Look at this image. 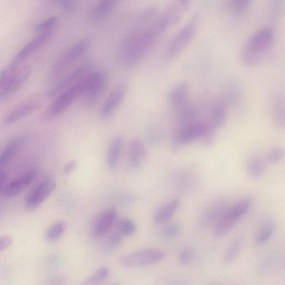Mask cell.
<instances>
[{
  "instance_id": "cell-23",
  "label": "cell",
  "mask_w": 285,
  "mask_h": 285,
  "mask_svg": "<svg viewBox=\"0 0 285 285\" xmlns=\"http://www.w3.org/2000/svg\"><path fill=\"white\" fill-rule=\"evenodd\" d=\"M265 161L260 155H254L251 157L246 166L248 176L253 180L260 179L265 171Z\"/></svg>"
},
{
  "instance_id": "cell-46",
  "label": "cell",
  "mask_w": 285,
  "mask_h": 285,
  "mask_svg": "<svg viewBox=\"0 0 285 285\" xmlns=\"http://www.w3.org/2000/svg\"><path fill=\"white\" fill-rule=\"evenodd\" d=\"M112 285H118V284H112Z\"/></svg>"
},
{
  "instance_id": "cell-21",
  "label": "cell",
  "mask_w": 285,
  "mask_h": 285,
  "mask_svg": "<svg viewBox=\"0 0 285 285\" xmlns=\"http://www.w3.org/2000/svg\"><path fill=\"white\" fill-rule=\"evenodd\" d=\"M227 119V111L222 103H216L210 112L209 125L217 131L225 125Z\"/></svg>"
},
{
  "instance_id": "cell-34",
  "label": "cell",
  "mask_w": 285,
  "mask_h": 285,
  "mask_svg": "<svg viewBox=\"0 0 285 285\" xmlns=\"http://www.w3.org/2000/svg\"><path fill=\"white\" fill-rule=\"evenodd\" d=\"M118 230L123 236H131L135 234L137 228L133 220L126 218L119 221Z\"/></svg>"
},
{
  "instance_id": "cell-29",
  "label": "cell",
  "mask_w": 285,
  "mask_h": 285,
  "mask_svg": "<svg viewBox=\"0 0 285 285\" xmlns=\"http://www.w3.org/2000/svg\"><path fill=\"white\" fill-rule=\"evenodd\" d=\"M251 3L250 0H229L225 2V6L231 14L238 16L249 10Z\"/></svg>"
},
{
  "instance_id": "cell-25",
  "label": "cell",
  "mask_w": 285,
  "mask_h": 285,
  "mask_svg": "<svg viewBox=\"0 0 285 285\" xmlns=\"http://www.w3.org/2000/svg\"><path fill=\"white\" fill-rule=\"evenodd\" d=\"M146 149L141 141L134 140L129 146V157L134 168H139L146 157Z\"/></svg>"
},
{
  "instance_id": "cell-43",
  "label": "cell",
  "mask_w": 285,
  "mask_h": 285,
  "mask_svg": "<svg viewBox=\"0 0 285 285\" xmlns=\"http://www.w3.org/2000/svg\"><path fill=\"white\" fill-rule=\"evenodd\" d=\"M61 8L66 11H70L73 8V4L68 0H63L59 2Z\"/></svg>"
},
{
  "instance_id": "cell-36",
  "label": "cell",
  "mask_w": 285,
  "mask_h": 285,
  "mask_svg": "<svg viewBox=\"0 0 285 285\" xmlns=\"http://www.w3.org/2000/svg\"><path fill=\"white\" fill-rule=\"evenodd\" d=\"M268 160L271 164L276 165L283 159L284 151L281 147L271 148L268 153Z\"/></svg>"
},
{
  "instance_id": "cell-4",
  "label": "cell",
  "mask_w": 285,
  "mask_h": 285,
  "mask_svg": "<svg viewBox=\"0 0 285 285\" xmlns=\"http://www.w3.org/2000/svg\"><path fill=\"white\" fill-rule=\"evenodd\" d=\"M22 64L11 62L8 67L0 71V101L16 93L30 74V65Z\"/></svg>"
},
{
  "instance_id": "cell-39",
  "label": "cell",
  "mask_w": 285,
  "mask_h": 285,
  "mask_svg": "<svg viewBox=\"0 0 285 285\" xmlns=\"http://www.w3.org/2000/svg\"><path fill=\"white\" fill-rule=\"evenodd\" d=\"M179 228L176 223H171L165 227L161 234L164 237L168 239L176 237L179 234Z\"/></svg>"
},
{
  "instance_id": "cell-45",
  "label": "cell",
  "mask_w": 285,
  "mask_h": 285,
  "mask_svg": "<svg viewBox=\"0 0 285 285\" xmlns=\"http://www.w3.org/2000/svg\"><path fill=\"white\" fill-rule=\"evenodd\" d=\"M89 285H100V284H89Z\"/></svg>"
},
{
  "instance_id": "cell-27",
  "label": "cell",
  "mask_w": 285,
  "mask_h": 285,
  "mask_svg": "<svg viewBox=\"0 0 285 285\" xmlns=\"http://www.w3.org/2000/svg\"><path fill=\"white\" fill-rule=\"evenodd\" d=\"M119 2L116 1H102L95 5L92 13V18L95 21H99L106 18L112 13Z\"/></svg>"
},
{
  "instance_id": "cell-14",
  "label": "cell",
  "mask_w": 285,
  "mask_h": 285,
  "mask_svg": "<svg viewBox=\"0 0 285 285\" xmlns=\"http://www.w3.org/2000/svg\"><path fill=\"white\" fill-rule=\"evenodd\" d=\"M38 173V170L34 168L5 185L2 192L3 195L6 198L14 197L18 195L33 182Z\"/></svg>"
},
{
  "instance_id": "cell-3",
  "label": "cell",
  "mask_w": 285,
  "mask_h": 285,
  "mask_svg": "<svg viewBox=\"0 0 285 285\" xmlns=\"http://www.w3.org/2000/svg\"><path fill=\"white\" fill-rule=\"evenodd\" d=\"M98 71L90 73L73 87L57 95V98L48 109L45 117L53 118L62 114L77 98L84 95L94 82Z\"/></svg>"
},
{
  "instance_id": "cell-28",
  "label": "cell",
  "mask_w": 285,
  "mask_h": 285,
  "mask_svg": "<svg viewBox=\"0 0 285 285\" xmlns=\"http://www.w3.org/2000/svg\"><path fill=\"white\" fill-rule=\"evenodd\" d=\"M122 146V139L115 138L110 144L107 155V164L109 169L113 170L117 165Z\"/></svg>"
},
{
  "instance_id": "cell-47",
  "label": "cell",
  "mask_w": 285,
  "mask_h": 285,
  "mask_svg": "<svg viewBox=\"0 0 285 285\" xmlns=\"http://www.w3.org/2000/svg\"><path fill=\"white\" fill-rule=\"evenodd\" d=\"M212 285H216V284H212Z\"/></svg>"
},
{
  "instance_id": "cell-24",
  "label": "cell",
  "mask_w": 285,
  "mask_h": 285,
  "mask_svg": "<svg viewBox=\"0 0 285 285\" xmlns=\"http://www.w3.org/2000/svg\"><path fill=\"white\" fill-rule=\"evenodd\" d=\"M180 206L178 199H173L160 208L154 216V222L157 224L167 222L176 212Z\"/></svg>"
},
{
  "instance_id": "cell-31",
  "label": "cell",
  "mask_w": 285,
  "mask_h": 285,
  "mask_svg": "<svg viewBox=\"0 0 285 285\" xmlns=\"http://www.w3.org/2000/svg\"><path fill=\"white\" fill-rule=\"evenodd\" d=\"M242 246V241L240 238H236L232 240L225 252V262L228 263L234 262L240 254Z\"/></svg>"
},
{
  "instance_id": "cell-18",
  "label": "cell",
  "mask_w": 285,
  "mask_h": 285,
  "mask_svg": "<svg viewBox=\"0 0 285 285\" xmlns=\"http://www.w3.org/2000/svg\"><path fill=\"white\" fill-rule=\"evenodd\" d=\"M107 83V76L105 73L98 71L95 79L89 87L87 91L84 94L85 98L84 103L88 107H91L98 101L106 89Z\"/></svg>"
},
{
  "instance_id": "cell-15",
  "label": "cell",
  "mask_w": 285,
  "mask_h": 285,
  "mask_svg": "<svg viewBox=\"0 0 285 285\" xmlns=\"http://www.w3.org/2000/svg\"><path fill=\"white\" fill-rule=\"evenodd\" d=\"M53 29L40 32V34L32 38L16 54L12 62L16 64H21L31 54L35 53L42 45L47 41L53 32Z\"/></svg>"
},
{
  "instance_id": "cell-38",
  "label": "cell",
  "mask_w": 285,
  "mask_h": 285,
  "mask_svg": "<svg viewBox=\"0 0 285 285\" xmlns=\"http://www.w3.org/2000/svg\"><path fill=\"white\" fill-rule=\"evenodd\" d=\"M58 18L56 16H51L46 20L38 23L35 26V30L38 32H43L50 29H53L57 22Z\"/></svg>"
},
{
  "instance_id": "cell-17",
  "label": "cell",
  "mask_w": 285,
  "mask_h": 285,
  "mask_svg": "<svg viewBox=\"0 0 285 285\" xmlns=\"http://www.w3.org/2000/svg\"><path fill=\"white\" fill-rule=\"evenodd\" d=\"M41 107V103L36 100H30L21 104L10 112L4 120L6 126L14 124L37 111Z\"/></svg>"
},
{
  "instance_id": "cell-41",
  "label": "cell",
  "mask_w": 285,
  "mask_h": 285,
  "mask_svg": "<svg viewBox=\"0 0 285 285\" xmlns=\"http://www.w3.org/2000/svg\"><path fill=\"white\" fill-rule=\"evenodd\" d=\"M13 243L12 238L8 235L0 237V252L10 247Z\"/></svg>"
},
{
  "instance_id": "cell-20",
  "label": "cell",
  "mask_w": 285,
  "mask_h": 285,
  "mask_svg": "<svg viewBox=\"0 0 285 285\" xmlns=\"http://www.w3.org/2000/svg\"><path fill=\"white\" fill-rule=\"evenodd\" d=\"M228 207V202L224 199H220L214 202L203 213L200 217V225L206 227L215 222L216 223Z\"/></svg>"
},
{
  "instance_id": "cell-1",
  "label": "cell",
  "mask_w": 285,
  "mask_h": 285,
  "mask_svg": "<svg viewBox=\"0 0 285 285\" xmlns=\"http://www.w3.org/2000/svg\"><path fill=\"white\" fill-rule=\"evenodd\" d=\"M185 14L184 6L172 2L142 30L119 59L126 67L137 66L153 48L168 29L176 25Z\"/></svg>"
},
{
  "instance_id": "cell-44",
  "label": "cell",
  "mask_w": 285,
  "mask_h": 285,
  "mask_svg": "<svg viewBox=\"0 0 285 285\" xmlns=\"http://www.w3.org/2000/svg\"><path fill=\"white\" fill-rule=\"evenodd\" d=\"M6 180V174L4 171H0V190L2 191L5 186L4 184Z\"/></svg>"
},
{
  "instance_id": "cell-12",
  "label": "cell",
  "mask_w": 285,
  "mask_h": 285,
  "mask_svg": "<svg viewBox=\"0 0 285 285\" xmlns=\"http://www.w3.org/2000/svg\"><path fill=\"white\" fill-rule=\"evenodd\" d=\"M56 184L51 179L45 180L32 190L25 200V208L29 211H34L53 193Z\"/></svg>"
},
{
  "instance_id": "cell-37",
  "label": "cell",
  "mask_w": 285,
  "mask_h": 285,
  "mask_svg": "<svg viewBox=\"0 0 285 285\" xmlns=\"http://www.w3.org/2000/svg\"><path fill=\"white\" fill-rule=\"evenodd\" d=\"M216 130L209 125L206 132L200 138L202 139V144L207 147L212 146L216 140Z\"/></svg>"
},
{
  "instance_id": "cell-40",
  "label": "cell",
  "mask_w": 285,
  "mask_h": 285,
  "mask_svg": "<svg viewBox=\"0 0 285 285\" xmlns=\"http://www.w3.org/2000/svg\"><path fill=\"white\" fill-rule=\"evenodd\" d=\"M123 237L118 231L110 236L107 243L108 249L113 250L117 248L122 242Z\"/></svg>"
},
{
  "instance_id": "cell-2",
  "label": "cell",
  "mask_w": 285,
  "mask_h": 285,
  "mask_svg": "<svg viewBox=\"0 0 285 285\" xmlns=\"http://www.w3.org/2000/svg\"><path fill=\"white\" fill-rule=\"evenodd\" d=\"M275 41V32L269 28L259 29L246 40L239 53L241 62L248 66H253L261 62Z\"/></svg>"
},
{
  "instance_id": "cell-33",
  "label": "cell",
  "mask_w": 285,
  "mask_h": 285,
  "mask_svg": "<svg viewBox=\"0 0 285 285\" xmlns=\"http://www.w3.org/2000/svg\"><path fill=\"white\" fill-rule=\"evenodd\" d=\"M109 271L107 267H102L88 277L83 282L84 285L100 284L108 277Z\"/></svg>"
},
{
  "instance_id": "cell-8",
  "label": "cell",
  "mask_w": 285,
  "mask_h": 285,
  "mask_svg": "<svg viewBox=\"0 0 285 285\" xmlns=\"http://www.w3.org/2000/svg\"><path fill=\"white\" fill-rule=\"evenodd\" d=\"M165 257V252L161 250L145 249L120 257L119 262L126 268H137L157 264L162 261Z\"/></svg>"
},
{
  "instance_id": "cell-32",
  "label": "cell",
  "mask_w": 285,
  "mask_h": 285,
  "mask_svg": "<svg viewBox=\"0 0 285 285\" xmlns=\"http://www.w3.org/2000/svg\"><path fill=\"white\" fill-rule=\"evenodd\" d=\"M66 223L59 221L51 226L46 232V239L49 242H55L59 239L66 231Z\"/></svg>"
},
{
  "instance_id": "cell-19",
  "label": "cell",
  "mask_w": 285,
  "mask_h": 285,
  "mask_svg": "<svg viewBox=\"0 0 285 285\" xmlns=\"http://www.w3.org/2000/svg\"><path fill=\"white\" fill-rule=\"evenodd\" d=\"M117 212L115 209H109L103 212L97 218L92 227L93 235L100 237L106 234L114 223Z\"/></svg>"
},
{
  "instance_id": "cell-22",
  "label": "cell",
  "mask_w": 285,
  "mask_h": 285,
  "mask_svg": "<svg viewBox=\"0 0 285 285\" xmlns=\"http://www.w3.org/2000/svg\"><path fill=\"white\" fill-rule=\"evenodd\" d=\"M24 141V138L19 137L9 142L0 155V167L6 166L10 162L21 150Z\"/></svg>"
},
{
  "instance_id": "cell-26",
  "label": "cell",
  "mask_w": 285,
  "mask_h": 285,
  "mask_svg": "<svg viewBox=\"0 0 285 285\" xmlns=\"http://www.w3.org/2000/svg\"><path fill=\"white\" fill-rule=\"evenodd\" d=\"M283 96L278 95L272 106V119L275 128L281 129L284 126V104Z\"/></svg>"
},
{
  "instance_id": "cell-7",
  "label": "cell",
  "mask_w": 285,
  "mask_h": 285,
  "mask_svg": "<svg viewBox=\"0 0 285 285\" xmlns=\"http://www.w3.org/2000/svg\"><path fill=\"white\" fill-rule=\"evenodd\" d=\"M89 42L86 38L71 45L56 60L52 67L50 76L52 79H57L73 66L84 54L89 47Z\"/></svg>"
},
{
  "instance_id": "cell-30",
  "label": "cell",
  "mask_w": 285,
  "mask_h": 285,
  "mask_svg": "<svg viewBox=\"0 0 285 285\" xmlns=\"http://www.w3.org/2000/svg\"><path fill=\"white\" fill-rule=\"evenodd\" d=\"M276 231V225L274 222H268L263 225L258 231L255 242L257 246L267 243L273 237Z\"/></svg>"
},
{
  "instance_id": "cell-13",
  "label": "cell",
  "mask_w": 285,
  "mask_h": 285,
  "mask_svg": "<svg viewBox=\"0 0 285 285\" xmlns=\"http://www.w3.org/2000/svg\"><path fill=\"white\" fill-rule=\"evenodd\" d=\"M128 89V84L125 82L121 83L115 88L104 103L100 112L101 119L108 118L117 110L125 99Z\"/></svg>"
},
{
  "instance_id": "cell-11",
  "label": "cell",
  "mask_w": 285,
  "mask_h": 285,
  "mask_svg": "<svg viewBox=\"0 0 285 285\" xmlns=\"http://www.w3.org/2000/svg\"><path fill=\"white\" fill-rule=\"evenodd\" d=\"M91 66L89 64L81 65L72 71H71L63 78L58 82L51 88L48 93L50 97L59 95L67 89L73 87L91 73Z\"/></svg>"
},
{
  "instance_id": "cell-35",
  "label": "cell",
  "mask_w": 285,
  "mask_h": 285,
  "mask_svg": "<svg viewBox=\"0 0 285 285\" xmlns=\"http://www.w3.org/2000/svg\"><path fill=\"white\" fill-rule=\"evenodd\" d=\"M195 252L193 248L186 247L180 251L178 260L179 263L182 266H187L192 262Z\"/></svg>"
},
{
  "instance_id": "cell-5",
  "label": "cell",
  "mask_w": 285,
  "mask_h": 285,
  "mask_svg": "<svg viewBox=\"0 0 285 285\" xmlns=\"http://www.w3.org/2000/svg\"><path fill=\"white\" fill-rule=\"evenodd\" d=\"M252 202L253 201L251 198L246 197L234 205L228 207L216 222L213 228V235L220 238L228 234L238 220L248 212Z\"/></svg>"
},
{
  "instance_id": "cell-16",
  "label": "cell",
  "mask_w": 285,
  "mask_h": 285,
  "mask_svg": "<svg viewBox=\"0 0 285 285\" xmlns=\"http://www.w3.org/2000/svg\"><path fill=\"white\" fill-rule=\"evenodd\" d=\"M190 94V86L186 82L175 84L168 91L167 99L173 107L179 109L187 105Z\"/></svg>"
},
{
  "instance_id": "cell-6",
  "label": "cell",
  "mask_w": 285,
  "mask_h": 285,
  "mask_svg": "<svg viewBox=\"0 0 285 285\" xmlns=\"http://www.w3.org/2000/svg\"><path fill=\"white\" fill-rule=\"evenodd\" d=\"M198 24L199 17L194 15L174 35L166 51L165 57L167 61L174 60L191 43L196 33Z\"/></svg>"
},
{
  "instance_id": "cell-42",
  "label": "cell",
  "mask_w": 285,
  "mask_h": 285,
  "mask_svg": "<svg viewBox=\"0 0 285 285\" xmlns=\"http://www.w3.org/2000/svg\"><path fill=\"white\" fill-rule=\"evenodd\" d=\"M77 164L75 160H71L69 161L64 168V172L67 175L73 173L76 169Z\"/></svg>"
},
{
  "instance_id": "cell-10",
  "label": "cell",
  "mask_w": 285,
  "mask_h": 285,
  "mask_svg": "<svg viewBox=\"0 0 285 285\" xmlns=\"http://www.w3.org/2000/svg\"><path fill=\"white\" fill-rule=\"evenodd\" d=\"M158 9L155 6H151L142 10L135 19L131 27L122 41L118 52L119 57L130 46L135 38L157 16Z\"/></svg>"
},
{
  "instance_id": "cell-9",
  "label": "cell",
  "mask_w": 285,
  "mask_h": 285,
  "mask_svg": "<svg viewBox=\"0 0 285 285\" xmlns=\"http://www.w3.org/2000/svg\"><path fill=\"white\" fill-rule=\"evenodd\" d=\"M207 127L208 123L195 120L190 124L178 127L172 140V151L177 152L192 141L201 138Z\"/></svg>"
}]
</instances>
